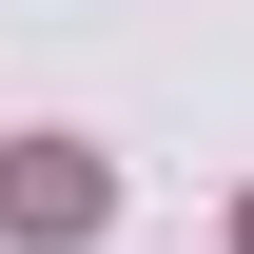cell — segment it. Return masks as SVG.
Instances as JSON below:
<instances>
[{"label":"cell","instance_id":"7a4b0ae2","mask_svg":"<svg viewBox=\"0 0 254 254\" xmlns=\"http://www.w3.org/2000/svg\"><path fill=\"white\" fill-rule=\"evenodd\" d=\"M235 254H254V215H235Z\"/></svg>","mask_w":254,"mask_h":254},{"label":"cell","instance_id":"6da1fadb","mask_svg":"<svg viewBox=\"0 0 254 254\" xmlns=\"http://www.w3.org/2000/svg\"><path fill=\"white\" fill-rule=\"evenodd\" d=\"M98 215H118V176H98L78 137H20V157H0V235H20V254H78Z\"/></svg>","mask_w":254,"mask_h":254}]
</instances>
